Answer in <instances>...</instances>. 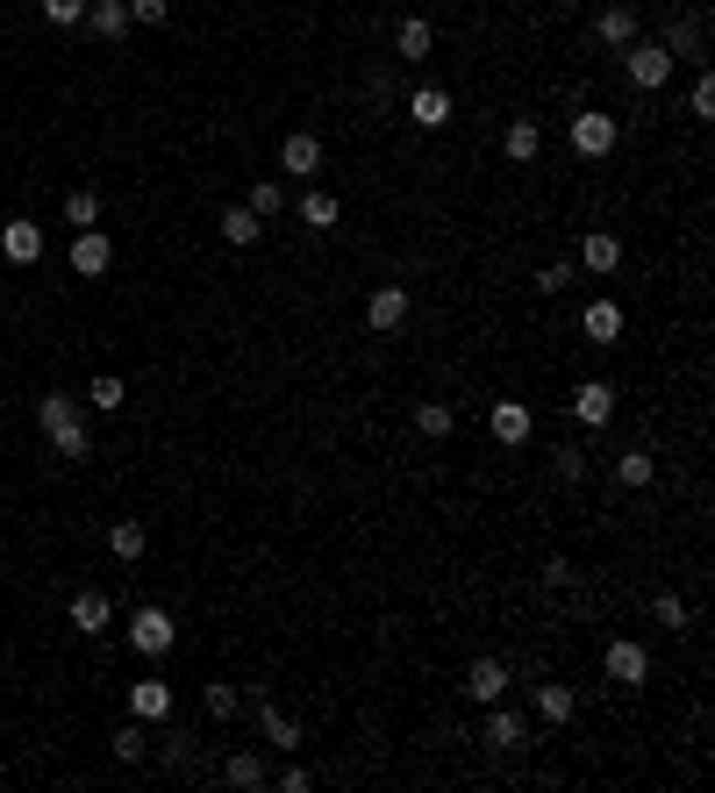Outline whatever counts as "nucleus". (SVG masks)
Returning <instances> with one entry per match:
<instances>
[{
    "mask_svg": "<svg viewBox=\"0 0 715 793\" xmlns=\"http://www.w3.org/2000/svg\"><path fill=\"white\" fill-rule=\"evenodd\" d=\"M501 150H508V158L515 165H529V158H537V150H544V129H537V121H508V136H501Z\"/></svg>",
    "mask_w": 715,
    "mask_h": 793,
    "instance_id": "nucleus-23",
    "label": "nucleus"
},
{
    "mask_svg": "<svg viewBox=\"0 0 715 793\" xmlns=\"http://www.w3.org/2000/svg\"><path fill=\"white\" fill-rule=\"evenodd\" d=\"M108 622H115V601H108V593H94V586H86V593H72V630L101 636Z\"/></svg>",
    "mask_w": 715,
    "mask_h": 793,
    "instance_id": "nucleus-15",
    "label": "nucleus"
},
{
    "mask_svg": "<svg viewBox=\"0 0 715 793\" xmlns=\"http://www.w3.org/2000/svg\"><path fill=\"white\" fill-rule=\"evenodd\" d=\"M115 265V243H108V229H80V236H72V272H80V279H101V272Z\"/></svg>",
    "mask_w": 715,
    "mask_h": 793,
    "instance_id": "nucleus-7",
    "label": "nucleus"
},
{
    "mask_svg": "<svg viewBox=\"0 0 715 793\" xmlns=\"http://www.w3.org/2000/svg\"><path fill=\"white\" fill-rule=\"evenodd\" d=\"M572 415H580L587 430H601V422H616V387H608V379H587V387L572 393Z\"/></svg>",
    "mask_w": 715,
    "mask_h": 793,
    "instance_id": "nucleus-11",
    "label": "nucleus"
},
{
    "mask_svg": "<svg viewBox=\"0 0 715 793\" xmlns=\"http://www.w3.org/2000/svg\"><path fill=\"white\" fill-rule=\"evenodd\" d=\"M257 729H265V743H272V751H301V722H294L286 708H272V700L257 708Z\"/></svg>",
    "mask_w": 715,
    "mask_h": 793,
    "instance_id": "nucleus-19",
    "label": "nucleus"
},
{
    "mask_svg": "<svg viewBox=\"0 0 715 793\" xmlns=\"http://www.w3.org/2000/svg\"><path fill=\"white\" fill-rule=\"evenodd\" d=\"M508 686H515V673H508L501 658H473V673H465V694H473L480 708H494V700L508 694Z\"/></svg>",
    "mask_w": 715,
    "mask_h": 793,
    "instance_id": "nucleus-9",
    "label": "nucleus"
},
{
    "mask_svg": "<svg viewBox=\"0 0 715 793\" xmlns=\"http://www.w3.org/2000/svg\"><path fill=\"white\" fill-rule=\"evenodd\" d=\"M580 472H587V451L566 444V451H558V479H580Z\"/></svg>",
    "mask_w": 715,
    "mask_h": 793,
    "instance_id": "nucleus-42",
    "label": "nucleus"
},
{
    "mask_svg": "<svg viewBox=\"0 0 715 793\" xmlns=\"http://www.w3.org/2000/svg\"><path fill=\"white\" fill-rule=\"evenodd\" d=\"M65 222H72V229H94V222H101V193H94V187L65 193Z\"/></svg>",
    "mask_w": 715,
    "mask_h": 793,
    "instance_id": "nucleus-29",
    "label": "nucleus"
},
{
    "mask_svg": "<svg viewBox=\"0 0 715 793\" xmlns=\"http://www.w3.org/2000/svg\"><path fill=\"white\" fill-rule=\"evenodd\" d=\"M86 22H94L101 43H122L129 36V0H86Z\"/></svg>",
    "mask_w": 715,
    "mask_h": 793,
    "instance_id": "nucleus-16",
    "label": "nucleus"
},
{
    "mask_svg": "<svg viewBox=\"0 0 715 793\" xmlns=\"http://www.w3.org/2000/svg\"><path fill=\"white\" fill-rule=\"evenodd\" d=\"M243 208H251V215H257V222H272V215H280V208H286V193H280V179H257V187H251V201H243Z\"/></svg>",
    "mask_w": 715,
    "mask_h": 793,
    "instance_id": "nucleus-30",
    "label": "nucleus"
},
{
    "mask_svg": "<svg viewBox=\"0 0 715 793\" xmlns=\"http://www.w3.org/2000/svg\"><path fill=\"white\" fill-rule=\"evenodd\" d=\"M595 36L608 43V51H630V43H637V8H622V0H616V8H601Z\"/></svg>",
    "mask_w": 715,
    "mask_h": 793,
    "instance_id": "nucleus-18",
    "label": "nucleus"
},
{
    "mask_svg": "<svg viewBox=\"0 0 715 793\" xmlns=\"http://www.w3.org/2000/svg\"><path fill=\"white\" fill-rule=\"evenodd\" d=\"M337 215H344L337 193H301V222L308 229H337Z\"/></svg>",
    "mask_w": 715,
    "mask_h": 793,
    "instance_id": "nucleus-27",
    "label": "nucleus"
},
{
    "mask_svg": "<svg viewBox=\"0 0 715 793\" xmlns=\"http://www.w3.org/2000/svg\"><path fill=\"white\" fill-rule=\"evenodd\" d=\"M208 715H215V722H230V715H236V694H230V686H208Z\"/></svg>",
    "mask_w": 715,
    "mask_h": 793,
    "instance_id": "nucleus-41",
    "label": "nucleus"
},
{
    "mask_svg": "<svg viewBox=\"0 0 715 793\" xmlns=\"http://www.w3.org/2000/svg\"><path fill=\"white\" fill-rule=\"evenodd\" d=\"M580 337L587 343H616L622 337V308H616V300H587V308H580Z\"/></svg>",
    "mask_w": 715,
    "mask_h": 793,
    "instance_id": "nucleus-14",
    "label": "nucleus"
},
{
    "mask_svg": "<svg viewBox=\"0 0 715 793\" xmlns=\"http://www.w3.org/2000/svg\"><path fill=\"white\" fill-rule=\"evenodd\" d=\"M601 673L616 679V686H644V679H651V651L630 644V636H616V644H608V658H601Z\"/></svg>",
    "mask_w": 715,
    "mask_h": 793,
    "instance_id": "nucleus-6",
    "label": "nucleus"
},
{
    "mask_svg": "<svg viewBox=\"0 0 715 793\" xmlns=\"http://www.w3.org/2000/svg\"><path fill=\"white\" fill-rule=\"evenodd\" d=\"M486 430H494L501 451H515V444H529L537 415H529V401H494V408H486Z\"/></svg>",
    "mask_w": 715,
    "mask_h": 793,
    "instance_id": "nucleus-5",
    "label": "nucleus"
},
{
    "mask_svg": "<svg viewBox=\"0 0 715 793\" xmlns=\"http://www.w3.org/2000/svg\"><path fill=\"white\" fill-rule=\"evenodd\" d=\"M144 751H150V743H144V722L115 729V758H122V765H144Z\"/></svg>",
    "mask_w": 715,
    "mask_h": 793,
    "instance_id": "nucleus-35",
    "label": "nucleus"
},
{
    "mask_svg": "<svg viewBox=\"0 0 715 793\" xmlns=\"http://www.w3.org/2000/svg\"><path fill=\"white\" fill-rule=\"evenodd\" d=\"M665 57H673V65L680 57H702V22H680L673 36H665Z\"/></svg>",
    "mask_w": 715,
    "mask_h": 793,
    "instance_id": "nucleus-34",
    "label": "nucleus"
},
{
    "mask_svg": "<svg viewBox=\"0 0 715 793\" xmlns=\"http://www.w3.org/2000/svg\"><path fill=\"white\" fill-rule=\"evenodd\" d=\"M280 172L315 179V172H323V136H308V129H301V136H286V144H280Z\"/></svg>",
    "mask_w": 715,
    "mask_h": 793,
    "instance_id": "nucleus-10",
    "label": "nucleus"
},
{
    "mask_svg": "<svg viewBox=\"0 0 715 793\" xmlns=\"http://www.w3.org/2000/svg\"><path fill=\"white\" fill-rule=\"evenodd\" d=\"M616 136H622L616 115H601V108L572 115V150H580V158H608V150H616Z\"/></svg>",
    "mask_w": 715,
    "mask_h": 793,
    "instance_id": "nucleus-3",
    "label": "nucleus"
},
{
    "mask_svg": "<svg viewBox=\"0 0 715 793\" xmlns=\"http://www.w3.org/2000/svg\"><path fill=\"white\" fill-rule=\"evenodd\" d=\"M437 51V29L422 22V14H408L401 29H393V57H430Z\"/></svg>",
    "mask_w": 715,
    "mask_h": 793,
    "instance_id": "nucleus-20",
    "label": "nucleus"
},
{
    "mask_svg": "<svg viewBox=\"0 0 715 793\" xmlns=\"http://www.w3.org/2000/svg\"><path fill=\"white\" fill-rule=\"evenodd\" d=\"M144 543H150L144 522H115V529H108V551L122 558V565H129V558H144Z\"/></svg>",
    "mask_w": 715,
    "mask_h": 793,
    "instance_id": "nucleus-28",
    "label": "nucleus"
},
{
    "mask_svg": "<svg viewBox=\"0 0 715 793\" xmlns=\"http://www.w3.org/2000/svg\"><path fill=\"white\" fill-rule=\"evenodd\" d=\"M529 700H537V715H544V722H572V708H580V700H572V686H558V679H544Z\"/></svg>",
    "mask_w": 715,
    "mask_h": 793,
    "instance_id": "nucleus-22",
    "label": "nucleus"
},
{
    "mask_svg": "<svg viewBox=\"0 0 715 793\" xmlns=\"http://www.w3.org/2000/svg\"><path fill=\"white\" fill-rule=\"evenodd\" d=\"M622 72H630V86H644V94H659V86L673 80V57H665V43H644V36H637L630 51H622Z\"/></svg>",
    "mask_w": 715,
    "mask_h": 793,
    "instance_id": "nucleus-2",
    "label": "nucleus"
},
{
    "mask_svg": "<svg viewBox=\"0 0 715 793\" xmlns=\"http://www.w3.org/2000/svg\"><path fill=\"white\" fill-rule=\"evenodd\" d=\"M222 780H230L236 793H257V786H265V765H257V758H251V751H236V758H230V765H222Z\"/></svg>",
    "mask_w": 715,
    "mask_h": 793,
    "instance_id": "nucleus-26",
    "label": "nucleus"
},
{
    "mask_svg": "<svg viewBox=\"0 0 715 793\" xmlns=\"http://www.w3.org/2000/svg\"><path fill=\"white\" fill-rule=\"evenodd\" d=\"M129 715L136 722H165V715H172V686L165 679H136L129 686Z\"/></svg>",
    "mask_w": 715,
    "mask_h": 793,
    "instance_id": "nucleus-12",
    "label": "nucleus"
},
{
    "mask_svg": "<svg viewBox=\"0 0 715 793\" xmlns=\"http://www.w3.org/2000/svg\"><path fill=\"white\" fill-rule=\"evenodd\" d=\"M172 615H165V607H136L129 615V644L144 651V658H165V651H172Z\"/></svg>",
    "mask_w": 715,
    "mask_h": 793,
    "instance_id": "nucleus-4",
    "label": "nucleus"
},
{
    "mask_svg": "<svg viewBox=\"0 0 715 793\" xmlns=\"http://www.w3.org/2000/svg\"><path fill=\"white\" fill-rule=\"evenodd\" d=\"M0 251H8L14 265H36V257H43V229L29 222V215H14L8 229H0Z\"/></svg>",
    "mask_w": 715,
    "mask_h": 793,
    "instance_id": "nucleus-13",
    "label": "nucleus"
},
{
    "mask_svg": "<svg viewBox=\"0 0 715 793\" xmlns=\"http://www.w3.org/2000/svg\"><path fill=\"white\" fill-rule=\"evenodd\" d=\"M580 265H587V272H616V265H622V236H616V229H587Z\"/></svg>",
    "mask_w": 715,
    "mask_h": 793,
    "instance_id": "nucleus-17",
    "label": "nucleus"
},
{
    "mask_svg": "<svg viewBox=\"0 0 715 793\" xmlns=\"http://www.w3.org/2000/svg\"><path fill=\"white\" fill-rule=\"evenodd\" d=\"M486 743H494V751H515V743H523V715H508L494 700V715H486Z\"/></svg>",
    "mask_w": 715,
    "mask_h": 793,
    "instance_id": "nucleus-25",
    "label": "nucleus"
},
{
    "mask_svg": "<svg viewBox=\"0 0 715 793\" xmlns=\"http://www.w3.org/2000/svg\"><path fill=\"white\" fill-rule=\"evenodd\" d=\"M36 422H43V436H51L57 457H86V451H94L86 415H80V401H72V393H43V401H36Z\"/></svg>",
    "mask_w": 715,
    "mask_h": 793,
    "instance_id": "nucleus-1",
    "label": "nucleus"
},
{
    "mask_svg": "<svg viewBox=\"0 0 715 793\" xmlns=\"http://www.w3.org/2000/svg\"><path fill=\"white\" fill-rule=\"evenodd\" d=\"M566 286H572V265H544V272H537V294H551V300H558Z\"/></svg>",
    "mask_w": 715,
    "mask_h": 793,
    "instance_id": "nucleus-38",
    "label": "nucleus"
},
{
    "mask_svg": "<svg viewBox=\"0 0 715 793\" xmlns=\"http://www.w3.org/2000/svg\"><path fill=\"white\" fill-rule=\"evenodd\" d=\"M651 472H659V465H651V451H622L616 457V479L622 486H651Z\"/></svg>",
    "mask_w": 715,
    "mask_h": 793,
    "instance_id": "nucleus-33",
    "label": "nucleus"
},
{
    "mask_svg": "<svg viewBox=\"0 0 715 793\" xmlns=\"http://www.w3.org/2000/svg\"><path fill=\"white\" fill-rule=\"evenodd\" d=\"M43 22H57V29L86 22V0H43Z\"/></svg>",
    "mask_w": 715,
    "mask_h": 793,
    "instance_id": "nucleus-37",
    "label": "nucleus"
},
{
    "mask_svg": "<svg viewBox=\"0 0 715 793\" xmlns=\"http://www.w3.org/2000/svg\"><path fill=\"white\" fill-rule=\"evenodd\" d=\"M86 401H94V408H101V415H115V408H122V401H129V387H122V379H115V372H101V379H94V387H86Z\"/></svg>",
    "mask_w": 715,
    "mask_h": 793,
    "instance_id": "nucleus-31",
    "label": "nucleus"
},
{
    "mask_svg": "<svg viewBox=\"0 0 715 793\" xmlns=\"http://www.w3.org/2000/svg\"><path fill=\"white\" fill-rule=\"evenodd\" d=\"M451 422H459V415H451V401H422L416 408V430L422 436H451Z\"/></svg>",
    "mask_w": 715,
    "mask_h": 793,
    "instance_id": "nucleus-32",
    "label": "nucleus"
},
{
    "mask_svg": "<svg viewBox=\"0 0 715 793\" xmlns=\"http://www.w3.org/2000/svg\"><path fill=\"white\" fill-rule=\"evenodd\" d=\"M408 115H416V129H444L451 121V94L444 86H422V94L408 101Z\"/></svg>",
    "mask_w": 715,
    "mask_h": 793,
    "instance_id": "nucleus-21",
    "label": "nucleus"
},
{
    "mask_svg": "<svg viewBox=\"0 0 715 793\" xmlns=\"http://www.w3.org/2000/svg\"><path fill=\"white\" fill-rule=\"evenodd\" d=\"M687 108H694V115H702V121L715 115V80H708V72H702V80H694V94H687Z\"/></svg>",
    "mask_w": 715,
    "mask_h": 793,
    "instance_id": "nucleus-40",
    "label": "nucleus"
},
{
    "mask_svg": "<svg viewBox=\"0 0 715 793\" xmlns=\"http://www.w3.org/2000/svg\"><path fill=\"white\" fill-rule=\"evenodd\" d=\"M651 615H659L665 630H687V601H680V593H659V601H651Z\"/></svg>",
    "mask_w": 715,
    "mask_h": 793,
    "instance_id": "nucleus-36",
    "label": "nucleus"
},
{
    "mask_svg": "<svg viewBox=\"0 0 715 793\" xmlns=\"http://www.w3.org/2000/svg\"><path fill=\"white\" fill-rule=\"evenodd\" d=\"M165 14H172V0H129V22H150V29H158Z\"/></svg>",
    "mask_w": 715,
    "mask_h": 793,
    "instance_id": "nucleus-39",
    "label": "nucleus"
},
{
    "mask_svg": "<svg viewBox=\"0 0 715 793\" xmlns=\"http://www.w3.org/2000/svg\"><path fill=\"white\" fill-rule=\"evenodd\" d=\"M365 323H372L379 337H393V329L408 323V286H372V300H365Z\"/></svg>",
    "mask_w": 715,
    "mask_h": 793,
    "instance_id": "nucleus-8",
    "label": "nucleus"
},
{
    "mask_svg": "<svg viewBox=\"0 0 715 793\" xmlns=\"http://www.w3.org/2000/svg\"><path fill=\"white\" fill-rule=\"evenodd\" d=\"M222 243H236V251H243V243H257V236H265V222H257L251 215V208H222Z\"/></svg>",
    "mask_w": 715,
    "mask_h": 793,
    "instance_id": "nucleus-24",
    "label": "nucleus"
}]
</instances>
